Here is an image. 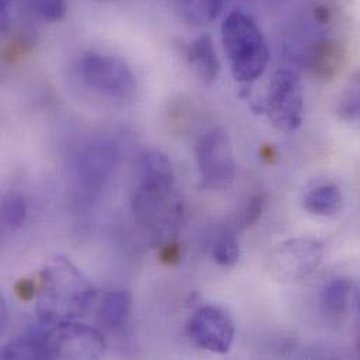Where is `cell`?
<instances>
[{
    "label": "cell",
    "instance_id": "6da1fadb",
    "mask_svg": "<svg viewBox=\"0 0 360 360\" xmlns=\"http://www.w3.org/2000/svg\"><path fill=\"white\" fill-rule=\"evenodd\" d=\"M96 289L65 257L41 272L38 316L42 323H65L87 311Z\"/></svg>",
    "mask_w": 360,
    "mask_h": 360
},
{
    "label": "cell",
    "instance_id": "7a4b0ae2",
    "mask_svg": "<svg viewBox=\"0 0 360 360\" xmlns=\"http://www.w3.org/2000/svg\"><path fill=\"white\" fill-rule=\"evenodd\" d=\"M221 42L233 77L254 83L269 63V48L255 20L243 10H234L221 22Z\"/></svg>",
    "mask_w": 360,
    "mask_h": 360
},
{
    "label": "cell",
    "instance_id": "3957f363",
    "mask_svg": "<svg viewBox=\"0 0 360 360\" xmlns=\"http://www.w3.org/2000/svg\"><path fill=\"white\" fill-rule=\"evenodd\" d=\"M120 160L118 145L108 138L86 143L70 160V180L76 200L93 203L112 177Z\"/></svg>",
    "mask_w": 360,
    "mask_h": 360
},
{
    "label": "cell",
    "instance_id": "277c9868",
    "mask_svg": "<svg viewBox=\"0 0 360 360\" xmlns=\"http://www.w3.org/2000/svg\"><path fill=\"white\" fill-rule=\"evenodd\" d=\"M77 73L89 89L105 98L125 103L136 96V76L118 56L89 52L80 58Z\"/></svg>",
    "mask_w": 360,
    "mask_h": 360
},
{
    "label": "cell",
    "instance_id": "5b68a950",
    "mask_svg": "<svg viewBox=\"0 0 360 360\" xmlns=\"http://www.w3.org/2000/svg\"><path fill=\"white\" fill-rule=\"evenodd\" d=\"M262 111L281 132H296L303 124L304 91L300 75L293 68L278 69L269 80Z\"/></svg>",
    "mask_w": 360,
    "mask_h": 360
},
{
    "label": "cell",
    "instance_id": "8992f818",
    "mask_svg": "<svg viewBox=\"0 0 360 360\" xmlns=\"http://www.w3.org/2000/svg\"><path fill=\"white\" fill-rule=\"evenodd\" d=\"M195 153L202 189L224 191L234 184L237 165L233 143L226 129L213 128L207 131L198 141Z\"/></svg>",
    "mask_w": 360,
    "mask_h": 360
},
{
    "label": "cell",
    "instance_id": "52a82bcc",
    "mask_svg": "<svg viewBox=\"0 0 360 360\" xmlns=\"http://www.w3.org/2000/svg\"><path fill=\"white\" fill-rule=\"evenodd\" d=\"M324 244L314 238H292L278 244L268 257L269 274L281 282H297L311 275L323 261Z\"/></svg>",
    "mask_w": 360,
    "mask_h": 360
},
{
    "label": "cell",
    "instance_id": "ba28073f",
    "mask_svg": "<svg viewBox=\"0 0 360 360\" xmlns=\"http://www.w3.org/2000/svg\"><path fill=\"white\" fill-rule=\"evenodd\" d=\"M52 358L60 359H97L104 354V340L91 327L70 321L59 323L45 335Z\"/></svg>",
    "mask_w": 360,
    "mask_h": 360
},
{
    "label": "cell",
    "instance_id": "9c48e42d",
    "mask_svg": "<svg viewBox=\"0 0 360 360\" xmlns=\"http://www.w3.org/2000/svg\"><path fill=\"white\" fill-rule=\"evenodd\" d=\"M191 340L200 348L224 355L234 342V324L219 307L206 306L193 313L188 323Z\"/></svg>",
    "mask_w": 360,
    "mask_h": 360
},
{
    "label": "cell",
    "instance_id": "30bf717a",
    "mask_svg": "<svg viewBox=\"0 0 360 360\" xmlns=\"http://www.w3.org/2000/svg\"><path fill=\"white\" fill-rule=\"evenodd\" d=\"M138 180V188L145 191H176V176L173 165L170 159L159 150H149L141 156Z\"/></svg>",
    "mask_w": 360,
    "mask_h": 360
},
{
    "label": "cell",
    "instance_id": "8fae6325",
    "mask_svg": "<svg viewBox=\"0 0 360 360\" xmlns=\"http://www.w3.org/2000/svg\"><path fill=\"white\" fill-rule=\"evenodd\" d=\"M185 58L203 83L216 82L220 73V60L210 35L202 34L192 39L185 48Z\"/></svg>",
    "mask_w": 360,
    "mask_h": 360
},
{
    "label": "cell",
    "instance_id": "7c38bea8",
    "mask_svg": "<svg viewBox=\"0 0 360 360\" xmlns=\"http://www.w3.org/2000/svg\"><path fill=\"white\" fill-rule=\"evenodd\" d=\"M344 206V195L337 185L326 184L313 188L303 199V207L316 216L334 217Z\"/></svg>",
    "mask_w": 360,
    "mask_h": 360
},
{
    "label": "cell",
    "instance_id": "4fadbf2b",
    "mask_svg": "<svg viewBox=\"0 0 360 360\" xmlns=\"http://www.w3.org/2000/svg\"><path fill=\"white\" fill-rule=\"evenodd\" d=\"M132 310V296L128 290L110 292L100 306L98 321L107 330L121 327Z\"/></svg>",
    "mask_w": 360,
    "mask_h": 360
},
{
    "label": "cell",
    "instance_id": "5bb4252c",
    "mask_svg": "<svg viewBox=\"0 0 360 360\" xmlns=\"http://www.w3.org/2000/svg\"><path fill=\"white\" fill-rule=\"evenodd\" d=\"M229 0H174L184 21L191 25H205L217 18Z\"/></svg>",
    "mask_w": 360,
    "mask_h": 360
},
{
    "label": "cell",
    "instance_id": "9a60e30c",
    "mask_svg": "<svg viewBox=\"0 0 360 360\" xmlns=\"http://www.w3.org/2000/svg\"><path fill=\"white\" fill-rule=\"evenodd\" d=\"M1 359H51L45 337H21L4 345Z\"/></svg>",
    "mask_w": 360,
    "mask_h": 360
},
{
    "label": "cell",
    "instance_id": "2e32d148",
    "mask_svg": "<svg viewBox=\"0 0 360 360\" xmlns=\"http://www.w3.org/2000/svg\"><path fill=\"white\" fill-rule=\"evenodd\" d=\"M24 14L32 21L59 22L68 11V0H18Z\"/></svg>",
    "mask_w": 360,
    "mask_h": 360
},
{
    "label": "cell",
    "instance_id": "e0dca14e",
    "mask_svg": "<svg viewBox=\"0 0 360 360\" xmlns=\"http://www.w3.org/2000/svg\"><path fill=\"white\" fill-rule=\"evenodd\" d=\"M335 112L344 121H360V72L344 87L337 100Z\"/></svg>",
    "mask_w": 360,
    "mask_h": 360
},
{
    "label": "cell",
    "instance_id": "ac0fdd59",
    "mask_svg": "<svg viewBox=\"0 0 360 360\" xmlns=\"http://www.w3.org/2000/svg\"><path fill=\"white\" fill-rule=\"evenodd\" d=\"M351 283L347 279H334L323 292V306L327 313L333 316H341L348 307Z\"/></svg>",
    "mask_w": 360,
    "mask_h": 360
},
{
    "label": "cell",
    "instance_id": "d6986e66",
    "mask_svg": "<svg viewBox=\"0 0 360 360\" xmlns=\"http://www.w3.org/2000/svg\"><path fill=\"white\" fill-rule=\"evenodd\" d=\"M240 258V247L233 231H223L214 243L213 259L220 266H233Z\"/></svg>",
    "mask_w": 360,
    "mask_h": 360
},
{
    "label": "cell",
    "instance_id": "ffe728a7",
    "mask_svg": "<svg viewBox=\"0 0 360 360\" xmlns=\"http://www.w3.org/2000/svg\"><path fill=\"white\" fill-rule=\"evenodd\" d=\"M1 219L10 229H20L27 219V205L18 193H6L1 200Z\"/></svg>",
    "mask_w": 360,
    "mask_h": 360
},
{
    "label": "cell",
    "instance_id": "44dd1931",
    "mask_svg": "<svg viewBox=\"0 0 360 360\" xmlns=\"http://www.w3.org/2000/svg\"><path fill=\"white\" fill-rule=\"evenodd\" d=\"M265 209V196L261 193L252 195L245 206L243 207L238 219H237V229L238 230H247L252 227L261 217L262 212Z\"/></svg>",
    "mask_w": 360,
    "mask_h": 360
},
{
    "label": "cell",
    "instance_id": "7402d4cb",
    "mask_svg": "<svg viewBox=\"0 0 360 360\" xmlns=\"http://www.w3.org/2000/svg\"><path fill=\"white\" fill-rule=\"evenodd\" d=\"M39 292V283L32 278H22L14 285V293L21 302H31Z\"/></svg>",
    "mask_w": 360,
    "mask_h": 360
},
{
    "label": "cell",
    "instance_id": "603a6c76",
    "mask_svg": "<svg viewBox=\"0 0 360 360\" xmlns=\"http://www.w3.org/2000/svg\"><path fill=\"white\" fill-rule=\"evenodd\" d=\"M159 259L166 265H177L181 259L180 245L177 243H169L159 252Z\"/></svg>",
    "mask_w": 360,
    "mask_h": 360
},
{
    "label": "cell",
    "instance_id": "cb8c5ba5",
    "mask_svg": "<svg viewBox=\"0 0 360 360\" xmlns=\"http://www.w3.org/2000/svg\"><path fill=\"white\" fill-rule=\"evenodd\" d=\"M356 348H358V352H359L360 356V333L359 335H358V341H356Z\"/></svg>",
    "mask_w": 360,
    "mask_h": 360
}]
</instances>
